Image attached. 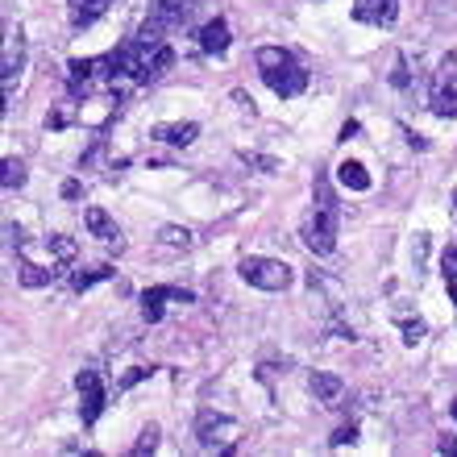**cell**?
Wrapping results in <instances>:
<instances>
[{
  "label": "cell",
  "mask_w": 457,
  "mask_h": 457,
  "mask_svg": "<svg viewBox=\"0 0 457 457\" xmlns=\"http://www.w3.org/2000/svg\"><path fill=\"white\" fill-rule=\"evenodd\" d=\"M337 228H341V204L325 175H316V208L303 220V245L312 253H333L337 250Z\"/></svg>",
  "instance_id": "obj_1"
},
{
  "label": "cell",
  "mask_w": 457,
  "mask_h": 457,
  "mask_svg": "<svg viewBox=\"0 0 457 457\" xmlns=\"http://www.w3.org/2000/svg\"><path fill=\"white\" fill-rule=\"evenodd\" d=\"M258 71H262L266 87L275 92V96L291 100V96H300L303 87H308V71L300 67V59L291 54V50L283 46H258Z\"/></svg>",
  "instance_id": "obj_2"
},
{
  "label": "cell",
  "mask_w": 457,
  "mask_h": 457,
  "mask_svg": "<svg viewBox=\"0 0 457 457\" xmlns=\"http://www.w3.org/2000/svg\"><path fill=\"white\" fill-rule=\"evenodd\" d=\"M192 9H195V0H154L150 12H145L142 29H137V37H142V42H167L175 29L187 25Z\"/></svg>",
  "instance_id": "obj_3"
},
{
  "label": "cell",
  "mask_w": 457,
  "mask_h": 457,
  "mask_svg": "<svg viewBox=\"0 0 457 457\" xmlns=\"http://www.w3.org/2000/svg\"><path fill=\"white\" fill-rule=\"evenodd\" d=\"M237 270H241V278L258 291H287L291 283H295V270H291L287 262H278V258H245Z\"/></svg>",
  "instance_id": "obj_4"
},
{
  "label": "cell",
  "mask_w": 457,
  "mask_h": 457,
  "mask_svg": "<svg viewBox=\"0 0 457 457\" xmlns=\"http://www.w3.org/2000/svg\"><path fill=\"white\" fill-rule=\"evenodd\" d=\"M195 436H200V445L204 449L228 453V449H233V436H237V420H228V416H220V411H200Z\"/></svg>",
  "instance_id": "obj_5"
},
{
  "label": "cell",
  "mask_w": 457,
  "mask_h": 457,
  "mask_svg": "<svg viewBox=\"0 0 457 457\" xmlns=\"http://www.w3.org/2000/svg\"><path fill=\"white\" fill-rule=\"evenodd\" d=\"M75 386H79V416H84V424H96L104 403H109V391H104L100 370H79L75 374Z\"/></svg>",
  "instance_id": "obj_6"
},
{
  "label": "cell",
  "mask_w": 457,
  "mask_h": 457,
  "mask_svg": "<svg viewBox=\"0 0 457 457\" xmlns=\"http://www.w3.org/2000/svg\"><path fill=\"white\" fill-rule=\"evenodd\" d=\"M428 109L436 117H457V62L445 59V67L436 71L433 87H428Z\"/></svg>",
  "instance_id": "obj_7"
},
{
  "label": "cell",
  "mask_w": 457,
  "mask_h": 457,
  "mask_svg": "<svg viewBox=\"0 0 457 457\" xmlns=\"http://www.w3.org/2000/svg\"><path fill=\"white\" fill-rule=\"evenodd\" d=\"M25 71V37L21 29H4V54H0V79H4V100L12 96V87Z\"/></svg>",
  "instance_id": "obj_8"
},
{
  "label": "cell",
  "mask_w": 457,
  "mask_h": 457,
  "mask_svg": "<svg viewBox=\"0 0 457 457\" xmlns=\"http://www.w3.org/2000/svg\"><path fill=\"white\" fill-rule=\"evenodd\" d=\"M167 303H195V291H187V287H145L142 291V316L150 325L162 320Z\"/></svg>",
  "instance_id": "obj_9"
},
{
  "label": "cell",
  "mask_w": 457,
  "mask_h": 457,
  "mask_svg": "<svg viewBox=\"0 0 457 457\" xmlns=\"http://www.w3.org/2000/svg\"><path fill=\"white\" fill-rule=\"evenodd\" d=\"M67 87H71L75 100H87L96 87H104L100 59H71V67H67Z\"/></svg>",
  "instance_id": "obj_10"
},
{
  "label": "cell",
  "mask_w": 457,
  "mask_h": 457,
  "mask_svg": "<svg viewBox=\"0 0 457 457\" xmlns=\"http://www.w3.org/2000/svg\"><path fill=\"white\" fill-rule=\"evenodd\" d=\"M84 225H87V233H92V237L96 241H104V245H109V250H125V241H120V228H117V220L109 217V212H104V208H84Z\"/></svg>",
  "instance_id": "obj_11"
},
{
  "label": "cell",
  "mask_w": 457,
  "mask_h": 457,
  "mask_svg": "<svg viewBox=\"0 0 457 457\" xmlns=\"http://www.w3.org/2000/svg\"><path fill=\"white\" fill-rule=\"evenodd\" d=\"M399 17V0H353V21L361 25H391Z\"/></svg>",
  "instance_id": "obj_12"
},
{
  "label": "cell",
  "mask_w": 457,
  "mask_h": 457,
  "mask_svg": "<svg viewBox=\"0 0 457 457\" xmlns=\"http://www.w3.org/2000/svg\"><path fill=\"white\" fill-rule=\"evenodd\" d=\"M150 137L162 145H192L195 137H200V125H195V120H162V125L150 129Z\"/></svg>",
  "instance_id": "obj_13"
},
{
  "label": "cell",
  "mask_w": 457,
  "mask_h": 457,
  "mask_svg": "<svg viewBox=\"0 0 457 457\" xmlns=\"http://www.w3.org/2000/svg\"><path fill=\"white\" fill-rule=\"evenodd\" d=\"M67 4H71V25H75V29H87V25L100 21V17H104L117 0H67Z\"/></svg>",
  "instance_id": "obj_14"
},
{
  "label": "cell",
  "mask_w": 457,
  "mask_h": 457,
  "mask_svg": "<svg viewBox=\"0 0 457 457\" xmlns=\"http://www.w3.org/2000/svg\"><path fill=\"white\" fill-rule=\"evenodd\" d=\"M200 50H204V54H225L228 50V25L220 21V17L200 25Z\"/></svg>",
  "instance_id": "obj_15"
},
{
  "label": "cell",
  "mask_w": 457,
  "mask_h": 457,
  "mask_svg": "<svg viewBox=\"0 0 457 457\" xmlns=\"http://www.w3.org/2000/svg\"><path fill=\"white\" fill-rule=\"evenodd\" d=\"M308 391H312L320 403H337L341 395H345V383H341L337 374H325V370H316L312 378H308Z\"/></svg>",
  "instance_id": "obj_16"
},
{
  "label": "cell",
  "mask_w": 457,
  "mask_h": 457,
  "mask_svg": "<svg viewBox=\"0 0 457 457\" xmlns=\"http://www.w3.org/2000/svg\"><path fill=\"white\" fill-rule=\"evenodd\" d=\"M337 183L349 187V192H370V175H366V167L353 162V158H345V162L337 167Z\"/></svg>",
  "instance_id": "obj_17"
},
{
  "label": "cell",
  "mask_w": 457,
  "mask_h": 457,
  "mask_svg": "<svg viewBox=\"0 0 457 457\" xmlns=\"http://www.w3.org/2000/svg\"><path fill=\"white\" fill-rule=\"evenodd\" d=\"M117 270H112L109 262H100V266H87V270H75L71 275V287L75 291H87V287H96V283H104V278H112Z\"/></svg>",
  "instance_id": "obj_18"
},
{
  "label": "cell",
  "mask_w": 457,
  "mask_h": 457,
  "mask_svg": "<svg viewBox=\"0 0 457 457\" xmlns=\"http://www.w3.org/2000/svg\"><path fill=\"white\" fill-rule=\"evenodd\" d=\"M192 228L183 225H167L162 233H158V245H167V250H192Z\"/></svg>",
  "instance_id": "obj_19"
},
{
  "label": "cell",
  "mask_w": 457,
  "mask_h": 457,
  "mask_svg": "<svg viewBox=\"0 0 457 457\" xmlns=\"http://www.w3.org/2000/svg\"><path fill=\"white\" fill-rule=\"evenodd\" d=\"M17 278H21L25 287H50V278H54V270H46V266H34V262H21Z\"/></svg>",
  "instance_id": "obj_20"
},
{
  "label": "cell",
  "mask_w": 457,
  "mask_h": 457,
  "mask_svg": "<svg viewBox=\"0 0 457 457\" xmlns=\"http://www.w3.org/2000/svg\"><path fill=\"white\" fill-rule=\"evenodd\" d=\"M0 170H4V175H0L4 192H17V187H25V167L17 162V158H4V162H0Z\"/></svg>",
  "instance_id": "obj_21"
},
{
  "label": "cell",
  "mask_w": 457,
  "mask_h": 457,
  "mask_svg": "<svg viewBox=\"0 0 457 457\" xmlns=\"http://www.w3.org/2000/svg\"><path fill=\"white\" fill-rule=\"evenodd\" d=\"M46 250H50V258H59V262H71V258H75V241L67 237V233H54V237H46Z\"/></svg>",
  "instance_id": "obj_22"
},
{
  "label": "cell",
  "mask_w": 457,
  "mask_h": 457,
  "mask_svg": "<svg viewBox=\"0 0 457 457\" xmlns=\"http://www.w3.org/2000/svg\"><path fill=\"white\" fill-rule=\"evenodd\" d=\"M241 158H245L250 167H258L262 175H275V170H278V158H270V154H250V150H245Z\"/></svg>",
  "instance_id": "obj_23"
},
{
  "label": "cell",
  "mask_w": 457,
  "mask_h": 457,
  "mask_svg": "<svg viewBox=\"0 0 457 457\" xmlns=\"http://www.w3.org/2000/svg\"><path fill=\"white\" fill-rule=\"evenodd\" d=\"M154 449H158V428H154V424H150V428H145V433H142V441L133 445V453H137V457H145V453H154Z\"/></svg>",
  "instance_id": "obj_24"
},
{
  "label": "cell",
  "mask_w": 457,
  "mask_h": 457,
  "mask_svg": "<svg viewBox=\"0 0 457 457\" xmlns=\"http://www.w3.org/2000/svg\"><path fill=\"white\" fill-rule=\"evenodd\" d=\"M441 275H445V283L457 278V245H449V250L441 253Z\"/></svg>",
  "instance_id": "obj_25"
},
{
  "label": "cell",
  "mask_w": 457,
  "mask_h": 457,
  "mask_svg": "<svg viewBox=\"0 0 457 457\" xmlns=\"http://www.w3.org/2000/svg\"><path fill=\"white\" fill-rule=\"evenodd\" d=\"M399 328H403V341H408V345H420V341H424V325H420V320H399Z\"/></svg>",
  "instance_id": "obj_26"
},
{
  "label": "cell",
  "mask_w": 457,
  "mask_h": 457,
  "mask_svg": "<svg viewBox=\"0 0 457 457\" xmlns=\"http://www.w3.org/2000/svg\"><path fill=\"white\" fill-rule=\"evenodd\" d=\"M150 374H154V370H150V366H133V370L129 374H125V378H120V391H129V386H137V383H142V378H150Z\"/></svg>",
  "instance_id": "obj_27"
},
{
  "label": "cell",
  "mask_w": 457,
  "mask_h": 457,
  "mask_svg": "<svg viewBox=\"0 0 457 457\" xmlns=\"http://www.w3.org/2000/svg\"><path fill=\"white\" fill-rule=\"evenodd\" d=\"M353 441H358V428H353V424H349V428H337V433L328 436V445H333V449H341V445H353Z\"/></svg>",
  "instance_id": "obj_28"
},
{
  "label": "cell",
  "mask_w": 457,
  "mask_h": 457,
  "mask_svg": "<svg viewBox=\"0 0 457 457\" xmlns=\"http://www.w3.org/2000/svg\"><path fill=\"white\" fill-rule=\"evenodd\" d=\"M391 84H395V87H408V62H403V59L395 62V75H391Z\"/></svg>",
  "instance_id": "obj_29"
},
{
  "label": "cell",
  "mask_w": 457,
  "mask_h": 457,
  "mask_svg": "<svg viewBox=\"0 0 457 457\" xmlns=\"http://www.w3.org/2000/svg\"><path fill=\"white\" fill-rule=\"evenodd\" d=\"M79 192H84V187H79V179H67V183H62V200H79Z\"/></svg>",
  "instance_id": "obj_30"
},
{
  "label": "cell",
  "mask_w": 457,
  "mask_h": 457,
  "mask_svg": "<svg viewBox=\"0 0 457 457\" xmlns=\"http://www.w3.org/2000/svg\"><path fill=\"white\" fill-rule=\"evenodd\" d=\"M358 133H361L358 120H345V125H341V142H349V137H358Z\"/></svg>",
  "instance_id": "obj_31"
},
{
  "label": "cell",
  "mask_w": 457,
  "mask_h": 457,
  "mask_svg": "<svg viewBox=\"0 0 457 457\" xmlns=\"http://www.w3.org/2000/svg\"><path fill=\"white\" fill-rule=\"evenodd\" d=\"M67 125V112H50L46 117V129H62Z\"/></svg>",
  "instance_id": "obj_32"
},
{
  "label": "cell",
  "mask_w": 457,
  "mask_h": 457,
  "mask_svg": "<svg viewBox=\"0 0 457 457\" xmlns=\"http://www.w3.org/2000/svg\"><path fill=\"white\" fill-rule=\"evenodd\" d=\"M449 295H453V303H457V278H453V283H449Z\"/></svg>",
  "instance_id": "obj_33"
},
{
  "label": "cell",
  "mask_w": 457,
  "mask_h": 457,
  "mask_svg": "<svg viewBox=\"0 0 457 457\" xmlns=\"http://www.w3.org/2000/svg\"><path fill=\"white\" fill-rule=\"evenodd\" d=\"M453 420H457V399H453Z\"/></svg>",
  "instance_id": "obj_34"
},
{
  "label": "cell",
  "mask_w": 457,
  "mask_h": 457,
  "mask_svg": "<svg viewBox=\"0 0 457 457\" xmlns=\"http://www.w3.org/2000/svg\"><path fill=\"white\" fill-rule=\"evenodd\" d=\"M453 204H457V195H453Z\"/></svg>",
  "instance_id": "obj_35"
}]
</instances>
